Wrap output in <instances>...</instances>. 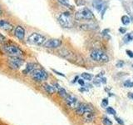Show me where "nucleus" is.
I'll use <instances>...</instances> for the list:
<instances>
[{"instance_id": "1a4fd4ad", "label": "nucleus", "mask_w": 133, "mask_h": 125, "mask_svg": "<svg viewBox=\"0 0 133 125\" xmlns=\"http://www.w3.org/2000/svg\"><path fill=\"white\" fill-rule=\"evenodd\" d=\"M61 44H62L61 40L56 39H52L46 41L43 46L47 48H56L60 47Z\"/></svg>"}, {"instance_id": "dca6fc26", "label": "nucleus", "mask_w": 133, "mask_h": 125, "mask_svg": "<svg viewBox=\"0 0 133 125\" xmlns=\"http://www.w3.org/2000/svg\"><path fill=\"white\" fill-rule=\"evenodd\" d=\"M43 89L47 92L49 94H53V93H55V92H56V88L54 87V86H52V85H49L48 84V83H45V84L43 86Z\"/></svg>"}, {"instance_id": "9d476101", "label": "nucleus", "mask_w": 133, "mask_h": 125, "mask_svg": "<svg viewBox=\"0 0 133 125\" xmlns=\"http://www.w3.org/2000/svg\"><path fill=\"white\" fill-rule=\"evenodd\" d=\"M65 102H66V106L70 108H76L78 105L77 98H75L74 96H72V95L66 96V97L65 98Z\"/></svg>"}, {"instance_id": "aec40b11", "label": "nucleus", "mask_w": 133, "mask_h": 125, "mask_svg": "<svg viewBox=\"0 0 133 125\" xmlns=\"http://www.w3.org/2000/svg\"><path fill=\"white\" fill-rule=\"evenodd\" d=\"M82 78L83 79H85V80H91V78H92V75L90 74V73H82Z\"/></svg>"}, {"instance_id": "6e6552de", "label": "nucleus", "mask_w": 133, "mask_h": 125, "mask_svg": "<svg viewBox=\"0 0 133 125\" xmlns=\"http://www.w3.org/2000/svg\"><path fill=\"white\" fill-rule=\"evenodd\" d=\"M76 109V113L78 115H83L86 113L88 112H93V108H91L89 104L87 103H78L77 107L75 108Z\"/></svg>"}, {"instance_id": "f704fd0d", "label": "nucleus", "mask_w": 133, "mask_h": 125, "mask_svg": "<svg viewBox=\"0 0 133 125\" xmlns=\"http://www.w3.org/2000/svg\"><path fill=\"white\" fill-rule=\"evenodd\" d=\"M132 68H133V64H132Z\"/></svg>"}, {"instance_id": "c85d7f7f", "label": "nucleus", "mask_w": 133, "mask_h": 125, "mask_svg": "<svg viewBox=\"0 0 133 125\" xmlns=\"http://www.w3.org/2000/svg\"><path fill=\"white\" fill-rule=\"evenodd\" d=\"M4 41H6V38L3 35L0 34V43H3V42H4Z\"/></svg>"}, {"instance_id": "39448f33", "label": "nucleus", "mask_w": 133, "mask_h": 125, "mask_svg": "<svg viewBox=\"0 0 133 125\" xmlns=\"http://www.w3.org/2000/svg\"><path fill=\"white\" fill-rule=\"evenodd\" d=\"M32 78L33 80H35L37 82H43L48 79V73L46 72L43 69L40 68H36L35 70L32 71V73H31Z\"/></svg>"}, {"instance_id": "412c9836", "label": "nucleus", "mask_w": 133, "mask_h": 125, "mask_svg": "<svg viewBox=\"0 0 133 125\" xmlns=\"http://www.w3.org/2000/svg\"><path fill=\"white\" fill-rule=\"evenodd\" d=\"M102 123H103V125H112L111 121L108 118H102Z\"/></svg>"}, {"instance_id": "cd10ccee", "label": "nucleus", "mask_w": 133, "mask_h": 125, "mask_svg": "<svg viewBox=\"0 0 133 125\" xmlns=\"http://www.w3.org/2000/svg\"><path fill=\"white\" fill-rule=\"evenodd\" d=\"M123 64H124V63L123 62H122V61H119L117 64H116V67L117 68H122V67L123 66Z\"/></svg>"}, {"instance_id": "72a5a7b5", "label": "nucleus", "mask_w": 133, "mask_h": 125, "mask_svg": "<svg viewBox=\"0 0 133 125\" xmlns=\"http://www.w3.org/2000/svg\"><path fill=\"white\" fill-rule=\"evenodd\" d=\"M2 14V11H1V9H0V15Z\"/></svg>"}, {"instance_id": "f3484780", "label": "nucleus", "mask_w": 133, "mask_h": 125, "mask_svg": "<svg viewBox=\"0 0 133 125\" xmlns=\"http://www.w3.org/2000/svg\"><path fill=\"white\" fill-rule=\"evenodd\" d=\"M123 41L125 43H130V42L133 41V33H127V34L124 37Z\"/></svg>"}, {"instance_id": "f8f14e48", "label": "nucleus", "mask_w": 133, "mask_h": 125, "mask_svg": "<svg viewBox=\"0 0 133 125\" xmlns=\"http://www.w3.org/2000/svg\"><path fill=\"white\" fill-rule=\"evenodd\" d=\"M0 28L3 29L4 31H11L14 27H12V25L9 23L8 22V21L4 20V19H0Z\"/></svg>"}, {"instance_id": "7c9ffc66", "label": "nucleus", "mask_w": 133, "mask_h": 125, "mask_svg": "<svg viewBox=\"0 0 133 125\" xmlns=\"http://www.w3.org/2000/svg\"><path fill=\"white\" fill-rule=\"evenodd\" d=\"M78 83L80 84L81 86H84L85 83H84V80H82V79H78Z\"/></svg>"}, {"instance_id": "ddd939ff", "label": "nucleus", "mask_w": 133, "mask_h": 125, "mask_svg": "<svg viewBox=\"0 0 133 125\" xmlns=\"http://www.w3.org/2000/svg\"><path fill=\"white\" fill-rule=\"evenodd\" d=\"M36 69V65L35 64H32V63H29L26 65L25 68L23 70V73L24 75H27L28 73H32L33 70Z\"/></svg>"}, {"instance_id": "f257e3e1", "label": "nucleus", "mask_w": 133, "mask_h": 125, "mask_svg": "<svg viewBox=\"0 0 133 125\" xmlns=\"http://www.w3.org/2000/svg\"><path fill=\"white\" fill-rule=\"evenodd\" d=\"M58 22L61 24V26H62L63 28H72L73 26V21H72V18L71 16L70 12H66L62 14L59 18H58Z\"/></svg>"}, {"instance_id": "bb28decb", "label": "nucleus", "mask_w": 133, "mask_h": 125, "mask_svg": "<svg viewBox=\"0 0 133 125\" xmlns=\"http://www.w3.org/2000/svg\"><path fill=\"white\" fill-rule=\"evenodd\" d=\"M127 53L130 58H133V52L131 51V50H127Z\"/></svg>"}, {"instance_id": "393cba45", "label": "nucleus", "mask_w": 133, "mask_h": 125, "mask_svg": "<svg viewBox=\"0 0 133 125\" xmlns=\"http://www.w3.org/2000/svg\"><path fill=\"white\" fill-rule=\"evenodd\" d=\"M115 119L116 120V122H117L120 125H124V123H123V121L121 119V118H117V117H115Z\"/></svg>"}, {"instance_id": "9b49d317", "label": "nucleus", "mask_w": 133, "mask_h": 125, "mask_svg": "<svg viewBox=\"0 0 133 125\" xmlns=\"http://www.w3.org/2000/svg\"><path fill=\"white\" fill-rule=\"evenodd\" d=\"M14 35L19 40H23L25 36V30L22 26H17L14 29Z\"/></svg>"}, {"instance_id": "0eeeda50", "label": "nucleus", "mask_w": 133, "mask_h": 125, "mask_svg": "<svg viewBox=\"0 0 133 125\" xmlns=\"http://www.w3.org/2000/svg\"><path fill=\"white\" fill-rule=\"evenodd\" d=\"M3 49H4V52L7 54H8L10 57H12V56L21 57L23 54V52L22 50L15 45H7L3 48Z\"/></svg>"}, {"instance_id": "4468645a", "label": "nucleus", "mask_w": 133, "mask_h": 125, "mask_svg": "<svg viewBox=\"0 0 133 125\" xmlns=\"http://www.w3.org/2000/svg\"><path fill=\"white\" fill-rule=\"evenodd\" d=\"M92 4H93V6L99 12L102 11V8L105 7V3H104L103 0H93Z\"/></svg>"}, {"instance_id": "473e14b6", "label": "nucleus", "mask_w": 133, "mask_h": 125, "mask_svg": "<svg viewBox=\"0 0 133 125\" xmlns=\"http://www.w3.org/2000/svg\"><path fill=\"white\" fill-rule=\"evenodd\" d=\"M127 96H128V98H130V99L133 100V93H128Z\"/></svg>"}, {"instance_id": "2eb2a0df", "label": "nucleus", "mask_w": 133, "mask_h": 125, "mask_svg": "<svg viewBox=\"0 0 133 125\" xmlns=\"http://www.w3.org/2000/svg\"><path fill=\"white\" fill-rule=\"evenodd\" d=\"M83 117H84V121L87 123H91L92 122L94 118H95V114L93 112H88L86 113L85 114H83Z\"/></svg>"}, {"instance_id": "20e7f679", "label": "nucleus", "mask_w": 133, "mask_h": 125, "mask_svg": "<svg viewBox=\"0 0 133 125\" xmlns=\"http://www.w3.org/2000/svg\"><path fill=\"white\" fill-rule=\"evenodd\" d=\"M91 59L96 61V62H100V63H107L109 61V58L107 55V54L101 51V50L96 49L93 50L92 52L91 53Z\"/></svg>"}, {"instance_id": "6ab92c4d", "label": "nucleus", "mask_w": 133, "mask_h": 125, "mask_svg": "<svg viewBox=\"0 0 133 125\" xmlns=\"http://www.w3.org/2000/svg\"><path fill=\"white\" fill-rule=\"evenodd\" d=\"M58 94H59L60 97L62 98H66V96H68V93H66V92L64 89H62V88H60L59 89H58Z\"/></svg>"}, {"instance_id": "c756f323", "label": "nucleus", "mask_w": 133, "mask_h": 125, "mask_svg": "<svg viewBox=\"0 0 133 125\" xmlns=\"http://www.w3.org/2000/svg\"><path fill=\"white\" fill-rule=\"evenodd\" d=\"M119 32H120L121 33H126V32H127V28H119Z\"/></svg>"}, {"instance_id": "4be33fe9", "label": "nucleus", "mask_w": 133, "mask_h": 125, "mask_svg": "<svg viewBox=\"0 0 133 125\" xmlns=\"http://www.w3.org/2000/svg\"><path fill=\"white\" fill-rule=\"evenodd\" d=\"M123 85L126 88H132L133 87V82H131L130 80H127V81L124 82Z\"/></svg>"}, {"instance_id": "7ed1b4c3", "label": "nucleus", "mask_w": 133, "mask_h": 125, "mask_svg": "<svg viewBox=\"0 0 133 125\" xmlns=\"http://www.w3.org/2000/svg\"><path fill=\"white\" fill-rule=\"evenodd\" d=\"M94 18L92 12L87 8H83L81 10H79L75 14V18L77 20H90Z\"/></svg>"}, {"instance_id": "2f4dec72", "label": "nucleus", "mask_w": 133, "mask_h": 125, "mask_svg": "<svg viewBox=\"0 0 133 125\" xmlns=\"http://www.w3.org/2000/svg\"><path fill=\"white\" fill-rule=\"evenodd\" d=\"M52 71L54 73H57L58 75H61V76H62V77H65V75L63 74V73H59V72H57V71H56V70H54V69H52Z\"/></svg>"}, {"instance_id": "b1692460", "label": "nucleus", "mask_w": 133, "mask_h": 125, "mask_svg": "<svg viewBox=\"0 0 133 125\" xmlns=\"http://www.w3.org/2000/svg\"><path fill=\"white\" fill-rule=\"evenodd\" d=\"M107 111L108 114H112V115L116 114V111H115V109H113V108H112L111 107H108V108H107Z\"/></svg>"}, {"instance_id": "5701e85b", "label": "nucleus", "mask_w": 133, "mask_h": 125, "mask_svg": "<svg viewBox=\"0 0 133 125\" xmlns=\"http://www.w3.org/2000/svg\"><path fill=\"white\" fill-rule=\"evenodd\" d=\"M58 2H59L61 4H62V5H64V6L70 7V4H69L68 0H58Z\"/></svg>"}, {"instance_id": "f03ea898", "label": "nucleus", "mask_w": 133, "mask_h": 125, "mask_svg": "<svg viewBox=\"0 0 133 125\" xmlns=\"http://www.w3.org/2000/svg\"><path fill=\"white\" fill-rule=\"evenodd\" d=\"M45 42H46L45 37L37 33H32V34L28 38V43L32 45L41 46V45H43L45 43Z\"/></svg>"}, {"instance_id": "a211bd4d", "label": "nucleus", "mask_w": 133, "mask_h": 125, "mask_svg": "<svg viewBox=\"0 0 133 125\" xmlns=\"http://www.w3.org/2000/svg\"><path fill=\"white\" fill-rule=\"evenodd\" d=\"M122 23L124 25H128L129 23H131V18H129L128 16L124 15V16L122 17Z\"/></svg>"}, {"instance_id": "a878e982", "label": "nucleus", "mask_w": 133, "mask_h": 125, "mask_svg": "<svg viewBox=\"0 0 133 125\" xmlns=\"http://www.w3.org/2000/svg\"><path fill=\"white\" fill-rule=\"evenodd\" d=\"M102 105H103L104 107H107V106H108V99H107V98H104V99L102 100Z\"/></svg>"}, {"instance_id": "423d86ee", "label": "nucleus", "mask_w": 133, "mask_h": 125, "mask_svg": "<svg viewBox=\"0 0 133 125\" xmlns=\"http://www.w3.org/2000/svg\"><path fill=\"white\" fill-rule=\"evenodd\" d=\"M23 62H24L23 59L21 57L12 56L8 58V64L10 68L14 70H17L22 67V65L23 64Z\"/></svg>"}]
</instances>
